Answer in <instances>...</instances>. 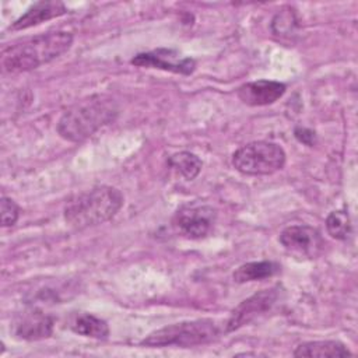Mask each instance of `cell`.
I'll list each match as a JSON object with an SVG mask.
<instances>
[{
	"label": "cell",
	"instance_id": "6da1fadb",
	"mask_svg": "<svg viewBox=\"0 0 358 358\" xmlns=\"http://www.w3.org/2000/svg\"><path fill=\"white\" fill-rule=\"evenodd\" d=\"M73 43L67 31H53L31 36L3 49L1 70L4 73H24L48 64L66 53Z\"/></svg>",
	"mask_w": 358,
	"mask_h": 358
},
{
	"label": "cell",
	"instance_id": "7a4b0ae2",
	"mask_svg": "<svg viewBox=\"0 0 358 358\" xmlns=\"http://www.w3.org/2000/svg\"><path fill=\"white\" fill-rule=\"evenodd\" d=\"M117 113V105L110 96L91 95L66 109L57 122L56 130L66 141L80 143L112 123Z\"/></svg>",
	"mask_w": 358,
	"mask_h": 358
},
{
	"label": "cell",
	"instance_id": "3957f363",
	"mask_svg": "<svg viewBox=\"0 0 358 358\" xmlns=\"http://www.w3.org/2000/svg\"><path fill=\"white\" fill-rule=\"evenodd\" d=\"M124 197L113 186L101 185L70 197L63 210L69 227L81 231L112 220L123 207Z\"/></svg>",
	"mask_w": 358,
	"mask_h": 358
},
{
	"label": "cell",
	"instance_id": "277c9868",
	"mask_svg": "<svg viewBox=\"0 0 358 358\" xmlns=\"http://www.w3.org/2000/svg\"><path fill=\"white\" fill-rule=\"evenodd\" d=\"M221 334L218 323L213 319H196L168 324L151 331L141 340L145 347H196L217 340Z\"/></svg>",
	"mask_w": 358,
	"mask_h": 358
},
{
	"label": "cell",
	"instance_id": "5b68a950",
	"mask_svg": "<svg viewBox=\"0 0 358 358\" xmlns=\"http://www.w3.org/2000/svg\"><path fill=\"white\" fill-rule=\"evenodd\" d=\"M284 148L271 141H252L239 147L232 155L234 168L248 176L273 175L285 165Z\"/></svg>",
	"mask_w": 358,
	"mask_h": 358
},
{
	"label": "cell",
	"instance_id": "8992f818",
	"mask_svg": "<svg viewBox=\"0 0 358 358\" xmlns=\"http://www.w3.org/2000/svg\"><path fill=\"white\" fill-rule=\"evenodd\" d=\"M217 210L201 201L182 204L172 217V228L189 239L206 238L214 228Z\"/></svg>",
	"mask_w": 358,
	"mask_h": 358
},
{
	"label": "cell",
	"instance_id": "52a82bcc",
	"mask_svg": "<svg viewBox=\"0 0 358 358\" xmlns=\"http://www.w3.org/2000/svg\"><path fill=\"white\" fill-rule=\"evenodd\" d=\"M278 241L287 252L298 257L308 259L317 257L326 245L322 234L316 228L305 224L289 225L284 228Z\"/></svg>",
	"mask_w": 358,
	"mask_h": 358
},
{
	"label": "cell",
	"instance_id": "ba28073f",
	"mask_svg": "<svg viewBox=\"0 0 358 358\" xmlns=\"http://www.w3.org/2000/svg\"><path fill=\"white\" fill-rule=\"evenodd\" d=\"M278 299V288L271 287L262 289L252 296L243 299L232 312L225 323V333L235 331L245 324H249L262 313L270 310Z\"/></svg>",
	"mask_w": 358,
	"mask_h": 358
},
{
	"label": "cell",
	"instance_id": "9c48e42d",
	"mask_svg": "<svg viewBox=\"0 0 358 358\" xmlns=\"http://www.w3.org/2000/svg\"><path fill=\"white\" fill-rule=\"evenodd\" d=\"M131 64L138 67L159 69L176 74L189 76L196 70V62L192 57H185L173 49L158 48L150 52H143L136 55L131 60Z\"/></svg>",
	"mask_w": 358,
	"mask_h": 358
},
{
	"label": "cell",
	"instance_id": "30bf717a",
	"mask_svg": "<svg viewBox=\"0 0 358 358\" xmlns=\"http://www.w3.org/2000/svg\"><path fill=\"white\" fill-rule=\"evenodd\" d=\"M287 91V85L273 80H257L242 84L236 90L238 98L249 106H264L278 101Z\"/></svg>",
	"mask_w": 358,
	"mask_h": 358
},
{
	"label": "cell",
	"instance_id": "8fae6325",
	"mask_svg": "<svg viewBox=\"0 0 358 358\" xmlns=\"http://www.w3.org/2000/svg\"><path fill=\"white\" fill-rule=\"evenodd\" d=\"M67 8L60 1H38L32 4L21 17H18L11 25V31H22L31 27L39 25L45 21L64 15Z\"/></svg>",
	"mask_w": 358,
	"mask_h": 358
},
{
	"label": "cell",
	"instance_id": "7c38bea8",
	"mask_svg": "<svg viewBox=\"0 0 358 358\" xmlns=\"http://www.w3.org/2000/svg\"><path fill=\"white\" fill-rule=\"evenodd\" d=\"M53 317L45 315L42 310L34 309L25 313L15 324V334L28 341L43 340L53 333Z\"/></svg>",
	"mask_w": 358,
	"mask_h": 358
},
{
	"label": "cell",
	"instance_id": "4fadbf2b",
	"mask_svg": "<svg viewBox=\"0 0 358 358\" xmlns=\"http://www.w3.org/2000/svg\"><path fill=\"white\" fill-rule=\"evenodd\" d=\"M352 352L348 347L338 341V340H316V341H306L299 344L295 351L294 357H351Z\"/></svg>",
	"mask_w": 358,
	"mask_h": 358
},
{
	"label": "cell",
	"instance_id": "5bb4252c",
	"mask_svg": "<svg viewBox=\"0 0 358 358\" xmlns=\"http://www.w3.org/2000/svg\"><path fill=\"white\" fill-rule=\"evenodd\" d=\"M280 264L271 260H260V262H249L239 266L232 277L235 282L243 284L250 281H259L264 278H270L280 271Z\"/></svg>",
	"mask_w": 358,
	"mask_h": 358
},
{
	"label": "cell",
	"instance_id": "9a60e30c",
	"mask_svg": "<svg viewBox=\"0 0 358 358\" xmlns=\"http://www.w3.org/2000/svg\"><path fill=\"white\" fill-rule=\"evenodd\" d=\"M70 329L84 337H91L96 340H103L109 336L108 323L92 315V313H78L70 322Z\"/></svg>",
	"mask_w": 358,
	"mask_h": 358
},
{
	"label": "cell",
	"instance_id": "2e32d148",
	"mask_svg": "<svg viewBox=\"0 0 358 358\" xmlns=\"http://www.w3.org/2000/svg\"><path fill=\"white\" fill-rule=\"evenodd\" d=\"M168 165L186 180H193L200 173L203 162L196 154L190 151H180L168 158Z\"/></svg>",
	"mask_w": 358,
	"mask_h": 358
},
{
	"label": "cell",
	"instance_id": "e0dca14e",
	"mask_svg": "<svg viewBox=\"0 0 358 358\" xmlns=\"http://www.w3.org/2000/svg\"><path fill=\"white\" fill-rule=\"evenodd\" d=\"M326 229L327 234L337 239V241H345L351 235V220L345 210H336L331 211L326 218Z\"/></svg>",
	"mask_w": 358,
	"mask_h": 358
},
{
	"label": "cell",
	"instance_id": "ac0fdd59",
	"mask_svg": "<svg viewBox=\"0 0 358 358\" xmlns=\"http://www.w3.org/2000/svg\"><path fill=\"white\" fill-rule=\"evenodd\" d=\"M20 217L18 204L7 196L1 197V227H13Z\"/></svg>",
	"mask_w": 358,
	"mask_h": 358
},
{
	"label": "cell",
	"instance_id": "d6986e66",
	"mask_svg": "<svg viewBox=\"0 0 358 358\" xmlns=\"http://www.w3.org/2000/svg\"><path fill=\"white\" fill-rule=\"evenodd\" d=\"M295 137H296L299 141H302L303 144H306V145H310L308 137H309L312 141H315V133H313L312 130L305 129V127H296V129H295Z\"/></svg>",
	"mask_w": 358,
	"mask_h": 358
}]
</instances>
